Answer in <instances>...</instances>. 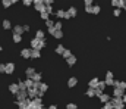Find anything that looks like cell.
I'll return each mask as SVG.
<instances>
[{"label":"cell","instance_id":"obj_54","mask_svg":"<svg viewBox=\"0 0 126 109\" xmlns=\"http://www.w3.org/2000/svg\"><path fill=\"white\" fill-rule=\"evenodd\" d=\"M24 27V33H28L30 31V25H22Z\"/></svg>","mask_w":126,"mask_h":109},{"label":"cell","instance_id":"obj_45","mask_svg":"<svg viewBox=\"0 0 126 109\" xmlns=\"http://www.w3.org/2000/svg\"><path fill=\"white\" fill-rule=\"evenodd\" d=\"M46 12H47L48 15H51V13H53V6H47V9H46Z\"/></svg>","mask_w":126,"mask_h":109},{"label":"cell","instance_id":"obj_59","mask_svg":"<svg viewBox=\"0 0 126 109\" xmlns=\"http://www.w3.org/2000/svg\"><path fill=\"white\" fill-rule=\"evenodd\" d=\"M123 9H125V10H126V4H125V7H123Z\"/></svg>","mask_w":126,"mask_h":109},{"label":"cell","instance_id":"obj_57","mask_svg":"<svg viewBox=\"0 0 126 109\" xmlns=\"http://www.w3.org/2000/svg\"><path fill=\"white\" fill-rule=\"evenodd\" d=\"M122 99H123V103H125V105H126V93H125V96H123Z\"/></svg>","mask_w":126,"mask_h":109},{"label":"cell","instance_id":"obj_27","mask_svg":"<svg viewBox=\"0 0 126 109\" xmlns=\"http://www.w3.org/2000/svg\"><path fill=\"white\" fill-rule=\"evenodd\" d=\"M48 90V86L46 84V83H40V91H43V93H46Z\"/></svg>","mask_w":126,"mask_h":109},{"label":"cell","instance_id":"obj_51","mask_svg":"<svg viewBox=\"0 0 126 109\" xmlns=\"http://www.w3.org/2000/svg\"><path fill=\"white\" fill-rule=\"evenodd\" d=\"M32 87H34L35 90H38V91H40V83H34V86H32Z\"/></svg>","mask_w":126,"mask_h":109},{"label":"cell","instance_id":"obj_3","mask_svg":"<svg viewBox=\"0 0 126 109\" xmlns=\"http://www.w3.org/2000/svg\"><path fill=\"white\" fill-rule=\"evenodd\" d=\"M41 108H43V100L38 99V97L32 99L31 103H30V106H28V109H41Z\"/></svg>","mask_w":126,"mask_h":109},{"label":"cell","instance_id":"obj_33","mask_svg":"<svg viewBox=\"0 0 126 109\" xmlns=\"http://www.w3.org/2000/svg\"><path fill=\"white\" fill-rule=\"evenodd\" d=\"M46 25H47V28H51V27H54V21L53 19H47L46 21Z\"/></svg>","mask_w":126,"mask_h":109},{"label":"cell","instance_id":"obj_48","mask_svg":"<svg viewBox=\"0 0 126 109\" xmlns=\"http://www.w3.org/2000/svg\"><path fill=\"white\" fill-rule=\"evenodd\" d=\"M113 15H114V16H119V15H120V9H117V7H116V9L113 10Z\"/></svg>","mask_w":126,"mask_h":109},{"label":"cell","instance_id":"obj_35","mask_svg":"<svg viewBox=\"0 0 126 109\" xmlns=\"http://www.w3.org/2000/svg\"><path fill=\"white\" fill-rule=\"evenodd\" d=\"M117 87H119V88H122V90H126V81H119Z\"/></svg>","mask_w":126,"mask_h":109},{"label":"cell","instance_id":"obj_8","mask_svg":"<svg viewBox=\"0 0 126 109\" xmlns=\"http://www.w3.org/2000/svg\"><path fill=\"white\" fill-rule=\"evenodd\" d=\"M56 16H57L59 19H62V18H64V19H70V16H69V13H67V12H64L63 9H59V10L56 12Z\"/></svg>","mask_w":126,"mask_h":109},{"label":"cell","instance_id":"obj_55","mask_svg":"<svg viewBox=\"0 0 126 109\" xmlns=\"http://www.w3.org/2000/svg\"><path fill=\"white\" fill-rule=\"evenodd\" d=\"M43 3V0H34V4H41Z\"/></svg>","mask_w":126,"mask_h":109},{"label":"cell","instance_id":"obj_41","mask_svg":"<svg viewBox=\"0 0 126 109\" xmlns=\"http://www.w3.org/2000/svg\"><path fill=\"white\" fill-rule=\"evenodd\" d=\"M101 109H113V105H111L110 102H107V103H104V106Z\"/></svg>","mask_w":126,"mask_h":109},{"label":"cell","instance_id":"obj_15","mask_svg":"<svg viewBox=\"0 0 126 109\" xmlns=\"http://www.w3.org/2000/svg\"><path fill=\"white\" fill-rule=\"evenodd\" d=\"M13 34L22 36V34H24V27H22V25H15V27H13Z\"/></svg>","mask_w":126,"mask_h":109},{"label":"cell","instance_id":"obj_26","mask_svg":"<svg viewBox=\"0 0 126 109\" xmlns=\"http://www.w3.org/2000/svg\"><path fill=\"white\" fill-rule=\"evenodd\" d=\"M63 52H64L63 44H57V46H56V53H57V55H63Z\"/></svg>","mask_w":126,"mask_h":109},{"label":"cell","instance_id":"obj_39","mask_svg":"<svg viewBox=\"0 0 126 109\" xmlns=\"http://www.w3.org/2000/svg\"><path fill=\"white\" fill-rule=\"evenodd\" d=\"M54 28L56 30H63V24L62 22H54Z\"/></svg>","mask_w":126,"mask_h":109},{"label":"cell","instance_id":"obj_47","mask_svg":"<svg viewBox=\"0 0 126 109\" xmlns=\"http://www.w3.org/2000/svg\"><path fill=\"white\" fill-rule=\"evenodd\" d=\"M43 3H44L46 6H51V4H53V0H43Z\"/></svg>","mask_w":126,"mask_h":109},{"label":"cell","instance_id":"obj_25","mask_svg":"<svg viewBox=\"0 0 126 109\" xmlns=\"http://www.w3.org/2000/svg\"><path fill=\"white\" fill-rule=\"evenodd\" d=\"M24 84H25V87H27V90H28V88H31L32 86H34V81L30 80V78H27V80L24 81Z\"/></svg>","mask_w":126,"mask_h":109},{"label":"cell","instance_id":"obj_6","mask_svg":"<svg viewBox=\"0 0 126 109\" xmlns=\"http://www.w3.org/2000/svg\"><path fill=\"white\" fill-rule=\"evenodd\" d=\"M15 103L18 105V108L19 109H28L30 103H31V99L28 97V99H25V100H22V102H15Z\"/></svg>","mask_w":126,"mask_h":109},{"label":"cell","instance_id":"obj_5","mask_svg":"<svg viewBox=\"0 0 126 109\" xmlns=\"http://www.w3.org/2000/svg\"><path fill=\"white\" fill-rule=\"evenodd\" d=\"M25 99H28L27 90H19V91L16 93V102H22V100H25Z\"/></svg>","mask_w":126,"mask_h":109},{"label":"cell","instance_id":"obj_31","mask_svg":"<svg viewBox=\"0 0 126 109\" xmlns=\"http://www.w3.org/2000/svg\"><path fill=\"white\" fill-rule=\"evenodd\" d=\"M106 87H107V86H106V83H104V81H98V86H97V88H98V90H101V91H103Z\"/></svg>","mask_w":126,"mask_h":109},{"label":"cell","instance_id":"obj_23","mask_svg":"<svg viewBox=\"0 0 126 109\" xmlns=\"http://www.w3.org/2000/svg\"><path fill=\"white\" fill-rule=\"evenodd\" d=\"M41 78H43V75H41V74H40V72H35L31 80L34 81V83H41Z\"/></svg>","mask_w":126,"mask_h":109},{"label":"cell","instance_id":"obj_44","mask_svg":"<svg viewBox=\"0 0 126 109\" xmlns=\"http://www.w3.org/2000/svg\"><path fill=\"white\" fill-rule=\"evenodd\" d=\"M4 71H6V64H0V72L4 74Z\"/></svg>","mask_w":126,"mask_h":109},{"label":"cell","instance_id":"obj_9","mask_svg":"<svg viewBox=\"0 0 126 109\" xmlns=\"http://www.w3.org/2000/svg\"><path fill=\"white\" fill-rule=\"evenodd\" d=\"M15 72V64L13 62H7L6 64V71H4V74H7V75H10V74Z\"/></svg>","mask_w":126,"mask_h":109},{"label":"cell","instance_id":"obj_4","mask_svg":"<svg viewBox=\"0 0 126 109\" xmlns=\"http://www.w3.org/2000/svg\"><path fill=\"white\" fill-rule=\"evenodd\" d=\"M106 86H114V77H113V72H106V80H104Z\"/></svg>","mask_w":126,"mask_h":109},{"label":"cell","instance_id":"obj_30","mask_svg":"<svg viewBox=\"0 0 126 109\" xmlns=\"http://www.w3.org/2000/svg\"><path fill=\"white\" fill-rule=\"evenodd\" d=\"M53 37H54V38H62L63 37V30H56V33L53 34Z\"/></svg>","mask_w":126,"mask_h":109},{"label":"cell","instance_id":"obj_56","mask_svg":"<svg viewBox=\"0 0 126 109\" xmlns=\"http://www.w3.org/2000/svg\"><path fill=\"white\" fill-rule=\"evenodd\" d=\"M47 109H57V106H56V105H50Z\"/></svg>","mask_w":126,"mask_h":109},{"label":"cell","instance_id":"obj_36","mask_svg":"<svg viewBox=\"0 0 126 109\" xmlns=\"http://www.w3.org/2000/svg\"><path fill=\"white\" fill-rule=\"evenodd\" d=\"M41 19H44V21H47V19H50V15H48L47 12H43V13H41Z\"/></svg>","mask_w":126,"mask_h":109},{"label":"cell","instance_id":"obj_17","mask_svg":"<svg viewBox=\"0 0 126 109\" xmlns=\"http://www.w3.org/2000/svg\"><path fill=\"white\" fill-rule=\"evenodd\" d=\"M34 7H35V10H38L40 13L46 12V9H47V6H46L44 3H41V4H34Z\"/></svg>","mask_w":126,"mask_h":109},{"label":"cell","instance_id":"obj_52","mask_svg":"<svg viewBox=\"0 0 126 109\" xmlns=\"http://www.w3.org/2000/svg\"><path fill=\"white\" fill-rule=\"evenodd\" d=\"M85 6H93V0H85Z\"/></svg>","mask_w":126,"mask_h":109},{"label":"cell","instance_id":"obj_29","mask_svg":"<svg viewBox=\"0 0 126 109\" xmlns=\"http://www.w3.org/2000/svg\"><path fill=\"white\" fill-rule=\"evenodd\" d=\"M87 96H88V97H94L95 96V88H90V87H88V90H87Z\"/></svg>","mask_w":126,"mask_h":109},{"label":"cell","instance_id":"obj_34","mask_svg":"<svg viewBox=\"0 0 126 109\" xmlns=\"http://www.w3.org/2000/svg\"><path fill=\"white\" fill-rule=\"evenodd\" d=\"M1 4H3L4 7H10V6H12V1H10V0H1Z\"/></svg>","mask_w":126,"mask_h":109},{"label":"cell","instance_id":"obj_46","mask_svg":"<svg viewBox=\"0 0 126 109\" xmlns=\"http://www.w3.org/2000/svg\"><path fill=\"white\" fill-rule=\"evenodd\" d=\"M85 12L87 13H93V6H85Z\"/></svg>","mask_w":126,"mask_h":109},{"label":"cell","instance_id":"obj_32","mask_svg":"<svg viewBox=\"0 0 126 109\" xmlns=\"http://www.w3.org/2000/svg\"><path fill=\"white\" fill-rule=\"evenodd\" d=\"M22 41V36L19 34H13V43H21Z\"/></svg>","mask_w":126,"mask_h":109},{"label":"cell","instance_id":"obj_10","mask_svg":"<svg viewBox=\"0 0 126 109\" xmlns=\"http://www.w3.org/2000/svg\"><path fill=\"white\" fill-rule=\"evenodd\" d=\"M27 93H28V97H30V99H35V97H37V96H38V90H35V88H34V87H31V88H28V90H27Z\"/></svg>","mask_w":126,"mask_h":109},{"label":"cell","instance_id":"obj_13","mask_svg":"<svg viewBox=\"0 0 126 109\" xmlns=\"http://www.w3.org/2000/svg\"><path fill=\"white\" fill-rule=\"evenodd\" d=\"M76 84H78V78H75V77H70V78L67 80V87L73 88V87H75Z\"/></svg>","mask_w":126,"mask_h":109},{"label":"cell","instance_id":"obj_60","mask_svg":"<svg viewBox=\"0 0 126 109\" xmlns=\"http://www.w3.org/2000/svg\"><path fill=\"white\" fill-rule=\"evenodd\" d=\"M0 52H1V46H0Z\"/></svg>","mask_w":126,"mask_h":109},{"label":"cell","instance_id":"obj_28","mask_svg":"<svg viewBox=\"0 0 126 109\" xmlns=\"http://www.w3.org/2000/svg\"><path fill=\"white\" fill-rule=\"evenodd\" d=\"M62 56L64 58V59H69V58L72 56V52H70L69 49H64V52H63V55H62Z\"/></svg>","mask_w":126,"mask_h":109},{"label":"cell","instance_id":"obj_19","mask_svg":"<svg viewBox=\"0 0 126 109\" xmlns=\"http://www.w3.org/2000/svg\"><path fill=\"white\" fill-rule=\"evenodd\" d=\"M98 99H100V102H103V103H107V102H110V99H111V97H110L109 94L103 93V94H101V96H100Z\"/></svg>","mask_w":126,"mask_h":109},{"label":"cell","instance_id":"obj_37","mask_svg":"<svg viewBox=\"0 0 126 109\" xmlns=\"http://www.w3.org/2000/svg\"><path fill=\"white\" fill-rule=\"evenodd\" d=\"M18 87H19V90H27V87H25L24 81H18Z\"/></svg>","mask_w":126,"mask_h":109},{"label":"cell","instance_id":"obj_53","mask_svg":"<svg viewBox=\"0 0 126 109\" xmlns=\"http://www.w3.org/2000/svg\"><path fill=\"white\" fill-rule=\"evenodd\" d=\"M117 3H119V0H111V6L113 7H117Z\"/></svg>","mask_w":126,"mask_h":109},{"label":"cell","instance_id":"obj_22","mask_svg":"<svg viewBox=\"0 0 126 109\" xmlns=\"http://www.w3.org/2000/svg\"><path fill=\"white\" fill-rule=\"evenodd\" d=\"M35 38H38V40H46V34H44V31H43V30H38V31L35 33Z\"/></svg>","mask_w":126,"mask_h":109},{"label":"cell","instance_id":"obj_18","mask_svg":"<svg viewBox=\"0 0 126 109\" xmlns=\"http://www.w3.org/2000/svg\"><path fill=\"white\" fill-rule=\"evenodd\" d=\"M76 61H78V59H76V56H75V55H72L69 59H66V62H67V65H69V66H73V65L76 64Z\"/></svg>","mask_w":126,"mask_h":109},{"label":"cell","instance_id":"obj_43","mask_svg":"<svg viewBox=\"0 0 126 109\" xmlns=\"http://www.w3.org/2000/svg\"><path fill=\"white\" fill-rule=\"evenodd\" d=\"M100 10H101V9H100L98 6H93V13H94V15H97V13H100Z\"/></svg>","mask_w":126,"mask_h":109},{"label":"cell","instance_id":"obj_14","mask_svg":"<svg viewBox=\"0 0 126 109\" xmlns=\"http://www.w3.org/2000/svg\"><path fill=\"white\" fill-rule=\"evenodd\" d=\"M34 74H35V69H34L32 66H28V68L25 69V75H27V78H30V80L34 77Z\"/></svg>","mask_w":126,"mask_h":109},{"label":"cell","instance_id":"obj_50","mask_svg":"<svg viewBox=\"0 0 126 109\" xmlns=\"http://www.w3.org/2000/svg\"><path fill=\"white\" fill-rule=\"evenodd\" d=\"M101 94H103V91H101V90H98V88H95V96H97V97H100Z\"/></svg>","mask_w":126,"mask_h":109},{"label":"cell","instance_id":"obj_12","mask_svg":"<svg viewBox=\"0 0 126 109\" xmlns=\"http://www.w3.org/2000/svg\"><path fill=\"white\" fill-rule=\"evenodd\" d=\"M21 56H22L24 59H30V58H31V49H27V47L22 49V50H21Z\"/></svg>","mask_w":126,"mask_h":109},{"label":"cell","instance_id":"obj_2","mask_svg":"<svg viewBox=\"0 0 126 109\" xmlns=\"http://www.w3.org/2000/svg\"><path fill=\"white\" fill-rule=\"evenodd\" d=\"M110 103L113 105V109H123L125 108V103H123V99L122 97H111L110 99Z\"/></svg>","mask_w":126,"mask_h":109},{"label":"cell","instance_id":"obj_24","mask_svg":"<svg viewBox=\"0 0 126 109\" xmlns=\"http://www.w3.org/2000/svg\"><path fill=\"white\" fill-rule=\"evenodd\" d=\"M1 27H3L4 30H10L12 24H10V21H9V19H3V22H1Z\"/></svg>","mask_w":126,"mask_h":109},{"label":"cell","instance_id":"obj_58","mask_svg":"<svg viewBox=\"0 0 126 109\" xmlns=\"http://www.w3.org/2000/svg\"><path fill=\"white\" fill-rule=\"evenodd\" d=\"M10 1H12V4H13V3H18L19 0H10Z\"/></svg>","mask_w":126,"mask_h":109},{"label":"cell","instance_id":"obj_40","mask_svg":"<svg viewBox=\"0 0 126 109\" xmlns=\"http://www.w3.org/2000/svg\"><path fill=\"white\" fill-rule=\"evenodd\" d=\"M66 109H78V106H76L75 103H67V105H66Z\"/></svg>","mask_w":126,"mask_h":109},{"label":"cell","instance_id":"obj_38","mask_svg":"<svg viewBox=\"0 0 126 109\" xmlns=\"http://www.w3.org/2000/svg\"><path fill=\"white\" fill-rule=\"evenodd\" d=\"M125 0H119V3H117V9H123L125 7Z\"/></svg>","mask_w":126,"mask_h":109},{"label":"cell","instance_id":"obj_1","mask_svg":"<svg viewBox=\"0 0 126 109\" xmlns=\"http://www.w3.org/2000/svg\"><path fill=\"white\" fill-rule=\"evenodd\" d=\"M30 43H31V49H35V50H41L43 47H46V40H38V38H32Z\"/></svg>","mask_w":126,"mask_h":109},{"label":"cell","instance_id":"obj_21","mask_svg":"<svg viewBox=\"0 0 126 109\" xmlns=\"http://www.w3.org/2000/svg\"><path fill=\"white\" fill-rule=\"evenodd\" d=\"M67 13H69L70 18H75V16L78 15V10H76V7H69V9H67Z\"/></svg>","mask_w":126,"mask_h":109},{"label":"cell","instance_id":"obj_49","mask_svg":"<svg viewBox=\"0 0 126 109\" xmlns=\"http://www.w3.org/2000/svg\"><path fill=\"white\" fill-rule=\"evenodd\" d=\"M54 33H56V28H54V27H51V28H48V34H50V36H53Z\"/></svg>","mask_w":126,"mask_h":109},{"label":"cell","instance_id":"obj_61","mask_svg":"<svg viewBox=\"0 0 126 109\" xmlns=\"http://www.w3.org/2000/svg\"><path fill=\"white\" fill-rule=\"evenodd\" d=\"M125 3H126V0H125Z\"/></svg>","mask_w":126,"mask_h":109},{"label":"cell","instance_id":"obj_20","mask_svg":"<svg viewBox=\"0 0 126 109\" xmlns=\"http://www.w3.org/2000/svg\"><path fill=\"white\" fill-rule=\"evenodd\" d=\"M41 53L40 50H35V49H31V59H40Z\"/></svg>","mask_w":126,"mask_h":109},{"label":"cell","instance_id":"obj_16","mask_svg":"<svg viewBox=\"0 0 126 109\" xmlns=\"http://www.w3.org/2000/svg\"><path fill=\"white\" fill-rule=\"evenodd\" d=\"M98 81H100L98 78H91V80H90V83H88V87H90V88H97Z\"/></svg>","mask_w":126,"mask_h":109},{"label":"cell","instance_id":"obj_42","mask_svg":"<svg viewBox=\"0 0 126 109\" xmlns=\"http://www.w3.org/2000/svg\"><path fill=\"white\" fill-rule=\"evenodd\" d=\"M22 3L25 6H31V4H34V0H22Z\"/></svg>","mask_w":126,"mask_h":109},{"label":"cell","instance_id":"obj_11","mask_svg":"<svg viewBox=\"0 0 126 109\" xmlns=\"http://www.w3.org/2000/svg\"><path fill=\"white\" fill-rule=\"evenodd\" d=\"M9 91H10L12 94H15V96H16V93L19 91V87H18V83H12V84H9Z\"/></svg>","mask_w":126,"mask_h":109},{"label":"cell","instance_id":"obj_7","mask_svg":"<svg viewBox=\"0 0 126 109\" xmlns=\"http://www.w3.org/2000/svg\"><path fill=\"white\" fill-rule=\"evenodd\" d=\"M123 96H125V90H122L119 87L113 88V97H123Z\"/></svg>","mask_w":126,"mask_h":109}]
</instances>
